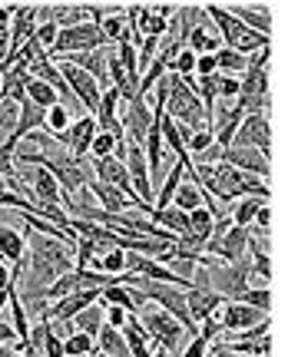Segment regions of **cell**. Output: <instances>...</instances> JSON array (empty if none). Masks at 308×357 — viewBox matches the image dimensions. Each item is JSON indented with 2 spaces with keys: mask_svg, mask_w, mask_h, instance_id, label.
Masks as SVG:
<instances>
[{
  "mask_svg": "<svg viewBox=\"0 0 308 357\" xmlns=\"http://www.w3.org/2000/svg\"><path fill=\"white\" fill-rule=\"evenodd\" d=\"M27 100L37 102V106H43V109H50V106H57L60 102V96H57V89L47 86L43 79H27Z\"/></svg>",
  "mask_w": 308,
  "mask_h": 357,
  "instance_id": "29",
  "label": "cell"
},
{
  "mask_svg": "<svg viewBox=\"0 0 308 357\" xmlns=\"http://www.w3.org/2000/svg\"><path fill=\"white\" fill-rule=\"evenodd\" d=\"M43 126H47V109L37 106V102L24 100L20 102V119H17V129H13V136L7 142L17 146V142H24L30 132H37V129H43Z\"/></svg>",
  "mask_w": 308,
  "mask_h": 357,
  "instance_id": "16",
  "label": "cell"
},
{
  "mask_svg": "<svg viewBox=\"0 0 308 357\" xmlns=\"http://www.w3.org/2000/svg\"><path fill=\"white\" fill-rule=\"evenodd\" d=\"M219 73V60L216 53H205V56H199V66H196V77H216Z\"/></svg>",
  "mask_w": 308,
  "mask_h": 357,
  "instance_id": "39",
  "label": "cell"
},
{
  "mask_svg": "<svg viewBox=\"0 0 308 357\" xmlns=\"http://www.w3.org/2000/svg\"><path fill=\"white\" fill-rule=\"evenodd\" d=\"M123 139H116L113 132H96V139H93V149H90V155L93 159H106V155H113L116 153V146H119Z\"/></svg>",
  "mask_w": 308,
  "mask_h": 357,
  "instance_id": "33",
  "label": "cell"
},
{
  "mask_svg": "<svg viewBox=\"0 0 308 357\" xmlns=\"http://www.w3.org/2000/svg\"><path fill=\"white\" fill-rule=\"evenodd\" d=\"M222 162L232 169H242L249 176H258L269 182V172H272V162L265 155L258 153V149H245V146H229L226 153H222Z\"/></svg>",
  "mask_w": 308,
  "mask_h": 357,
  "instance_id": "12",
  "label": "cell"
},
{
  "mask_svg": "<svg viewBox=\"0 0 308 357\" xmlns=\"http://www.w3.org/2000/svg\"><path fill=\"white\" fill-rule=\"evenodd\" d=\"M96 132H100L96 116H80V119H73V126H70V159H80V162H83L93 149Z\"/></svg>",
  "mask_w": 308,
  "mask_h": 357,
  "instance_id": "14",
  "label": "cell"
},
{
  "mask_svg": "<svg viewBox=\"0 0 308 357\" xmlns=\"http://www.w3.org/2000/svg\"><path fill=\"white\" fill-rule=\"evenodd\" d=\"M186 298H189V314H193V321L199 328L209 324V321H216L219 311L229 305V301H226L219 291H212V288H189Z\"/></svg>",
  "mask_w": 308,
  "mask_h": 357,
  "instance_id": "11",
  "label": "cell"
},
{
  "mask_svg": "<svg viewBox=\"0 0 308 357\" xmlns=\"http://www.w3.org/2000/svg\"><path fill=\"white\" fill-rule=\"evenodd\" d=\"M90 357H110V354H103L100 347H96V351H93V354H90Z\"/></svg>",
  "mask_w": 308,
  "mask_h": 357,
  "instance_id": "42",
  "label": "cell"
},
{
  "mask_svg": "<svg viewBox=\"0 0 308 357\" xmlns=\"http://www.w3.org/2000/svg\"><path fill=\"white\" fill-rule=\"evenodd\" d=\"M119 100H123V93L116 86L103 89L100 109H96V123H100L103 132H113L116 139H126V126L119 123Z\"/></svg>",
  "mask_w": 308,
  "mask_h": 357,
  "instance_id": "13",
  "label": "cell"
},
{
  "mask_svg": "<svg viewBox=\"0 0 308 357\" xmlns=\"http://www.w3.org/2000/svg\"><path fill=\"white\" fill-rule=\"evenodd\" d=\"M43 357H66V347H64V337H57L47 321V337H43Z\"/></svg>",
  "mask_w": 308,
  "mask_h": 357,
  "instance_id": "37",
  "label": "cell"
},
{
  "mask_svg": "<svg viewBox=\"0 0 308 357\" xmlns=\"http://www.w3.org/2000/svg\"><path fill=\"white\" fill-rule=\"evenodd\" d=\"M265 205V199H256V195H249V199H239V202L229 208L232 215V225H242V229H252V222H256L258 208Z\"/></svg>",
  "mask_w": 308,
  "mask_h": 357,
  "instance_id": "25",
  "label": "cell"
},
{
  "mask_svg": "<svg viewBox=\"0 0 308 357\" xmlns=\"http://www.w3.org/2000/svg\"><path fill=\"white\" fill-rule=\"evenodd\" d=\"M166 83H169V100H166L169 119H176L179 126H189V129H196V132H203V129L212 126V116L205 113L199 93H196L186 79L166 73Z\"/></svg>",
  "mask_w": 308,
  "mask_h": 357,
  "instance_id": "2",
  "label": "cell"
},
{
  "mask_svg": "<svg viewBox=\"0 0 308 357\" xmlns=\"http://www.w3.org/2000/svg\"><path fill=\"white\" fill-rule=\"evenodd\" d=\"M242 305H252V307H258V311H265V314H269V311H272V294H269V288H265V284L249 288V291H245V298H242Z\"/></svg>",
  "mask_w": 308,
  "mask_h": 357,
  "instance_id": "34",
  "label": "cell"
},
{
  "mask_svg": "<svg viewBox=\"0 0 308 357\" xmlns=\"http://www.w3.org/2000/svg\"><path fill=\"white\" fill-rule=\"evenodd\" d=\"M229 13H235L245 26H252L262 37H272V13L265 3H229Z\"/></svg>",
  "mask_w": 308,
  "mask_h": 357,
  "instance_id": "17",
  "label": "cell"
},
{
  "mask_svg": "<svg viewBox=\"0 0 308 357\" xmlns=\"http://www.w3.org/2000/svg\"><path fill=\"white\" fill-rule=\"evenodd\" d=\"M73 324H77V331H83V334H90V337H96V334L106 328V305H103V301H96V305L83 307L77 318H73Z\"/></svg>",
  "mask_w": 308,
  "mask_h": 357,
  "instance_id": "22",
  "label": "cell"
},
{
  "mask_svg": "<svg viewBox=\"0 0 308 357\" xmlns=\"http://www.w3.org/2000/svg\"><path fill=\"white\" fill-rule=\"evenodd\" d=\"M57 66H60V73H64V79L70 83V89L77 93V100L83 102V109L90 116H96V109H100V100H103V86L100 79L90 77L87 70H80V66H73L70 60H57Z\"/></svg>",
  "mask_w": 308,
  "mask_h": 357,
  "instance_id": "6",
  "label": "cell"
},
{
  "mask_svg": "<svg viewBox=\"0 0 308 357\" xmlns=\"http://www.w3.org/2000/svg\"><path fill=\"white\" fill-rule=\"evenodd\" d=\"M126 169H129V178H133L136 195L153 208L156 189H153V176H149V162H146V149H142L140 142H133V139H126Z\"/></svg>",
  "mask_w": 308,
  "mask_h": 357,
  "instance_id": "10",
  "label": "cell"
},
{
  "mask_svg": "<svg viewBox=\"0 0 308 357\" xmlns=\"http://www.w3.org/2000/svg\"><path fill=\"white\" fill-rule=\"evenodd\" d=\"M269 53L272 47L258 50L256 56H249V70L242 77V89H239V106L245 116L252 113H269Z\"/></svg>",
  "mask_w": 308,
  "mask_h": 357,
  "instance_id": "4",
  "label": "cell"
},
{
  "mask_svg": "<svg viewBox=\"0 0 308 357\" xmlns=\"http://www.w3.org/2000/svg\"><path fill=\"white\" fill-rule=\"evenodd\" d=\"M129 318H133V314H129V311H123V307H106V324H110V328H116V331H123V328L129 324Z\"/></svg>",
  "mask_w": 308,
  "mask_h": 357,
  "instance_id": "38",
  "label": "cell"
},
{
  "mask_svg": "<svg viewBox=\"0 0 308 357\" xmlns=\"http://www.w3.org/2000/svg\"><path fill=\"white\" fill-rule=\"evenodd\" d=\"M53 24L60 30H70V26H80V24H90V7L87 3H53Z\"/></svg>",
  "mask_w": 308,
  "mask_h": 357,
  "instance_id": "20",
  "label": "cell"
},
{
  "mask_svg": "<svg viewBox=\"0 0 308 357\" xmlns=\"http://www.w3.org/2000/svg\"><path fill=\"white\" fill-rule=\"evenodd\" d=\"M219 60V73H226V77H245V70H249V56L239 50H229V47H222V50L216 53Z\"/></svg>",
  "mask_w": 308,
  "mask_h": 357,
  "instance_id": "26",
  "label": "cell"
},
{
  "mask_svg": "<svg viewBox=\"0 0 308 357\" xmlns=\"http://www.w3.org/2000/svg\"><path fill=\"white\" fill-rule=\"evenodd\" d=\"M262 321H269L265 311H258V307H252V305H242V301H229V305L216 314V328H219V334L229 337V334L256 328V324H262Z\"/></svg>",
  "mask_w": 308,
  "mask_h": 357,
  "instance_id": "8",
  "label": "cell"
},
{
  "mask_svg": "<svg viewBox=\"0 0 308 357\" xmlns=\"http://www.w3.org/2000/svg\"><path fill=\"white\" fill-rule=\"evenodd\" d=\"M209 344H212V334H209V331H199L193 341L186 344V351H182L179 357H209Z\"/></svg>",
  "mask_w": 308,
  "mask_h": 357,
  "instance_id": "36",
  "label": "cell"
},
{
  "mask_svg": "<svg viewBox=\"0 0 308 357\" xmlns=\"http://www.w3.org/2000/svg\"><path fill=\"white\" fill-rule=\"evenodd\" d=\"M269 225H272V208H269V202H265L256 215V231L258 235H269Z\"/></svg>",
  "mask_w": 308,
  "mask_h": 357,
  "instance_id": "40",
  "label": "cell"
},
{
  "mask_svg": "<svg viewBox=\"0 0 308 357\" xmlns=\"http://www.w3.org/2000/svg\"><path fill=\"white\" fill-rule=\"evenodd\" d=\"M136 318H140L142 331L149 334V337H153V341H156L159 347H166L169 354L179 357L182 351H186V344L193 341V337H189V331L182 328L179 321L173 318L169 311H163L159 305H153V301H146V305H142V311L136 314Z\"/></svg>",
  "mask_w": 308,
  "mask_h": 357,
  "instance_id": "3",
  "label": "cell"
},
{
  "mask_svg": "<svg viewBox=\"0 0 308 357\" xmlns=\"http://www.w3.org/2000/svg\"><path fill=\"white\" fill-rule=\"evenodd\" d=\"M106 47V37H103L100 24H80L70 26V30H60L57 37V47L50 50V60H64V56H73V53H90V50H103Z\"/></svg>",
  "mask_w": 308,
  "mask_h": 357,
  "instance_id": "5",
  "label": "cell"
},
{
  "mask_svg": "<svg viewBox=\"0 0 308 357\" xmlns=\"http://www.w3.org/2000/svg\"><path fill=\"white\" fill-rule=\"evenodd\" d=\"M212 229H216V215H212L205 205H203V208H196V212H189V235H196L203 245H209Z\"/></svg>",
  "mask_w": 308,
  "mask_h": 357,
  "instance_id": "27",
  "label": "cell"
},
{
  "mask_svg": "<svg viewBox=\"0 0 308 357\" xmlns=\"http://www.w3.org/2000/svg\"><path fill=\"white\" fill-rule=\"evenodd\" d=\"M57 37H60V26L53 24V20H47V24L37 26V33H34V40H37L40 47L47 50V56H50V50L57 47Z\"/></svg>",
  "mask_w": 308,
  "mask_h": 357,
  "instance_id": "35",
  "label": "cell"
},
{
  "mask_svg": "<svg viewBox=\"0 0 308 357\" xmlns=\"http://www.w3.org/2000/svg\"><path fill=\"white\" fill-rule=\"evenodd\" d=\"M149 222H156L159 229L173 231L176 238H182V235L189 231V212H182V208H176V205H169V208H163V212H149Z\"/></svg>",
  "mask_w": 308,
  "mask_h": 357,
  "instance_id": "21",
  "label": "cell"
},
{
  "mask_svg": "<svg viewBox=\"0 0 308 357\" xmlns=\"http://www.w3.org/2000/svg\"><path fill=\"white\" fill-rule=\"evenodd\" d=\"M90 192H93L96 205H100L106 215H123L126 208H140V205L133 202L126 192L113 189V185H106V182H100V178H93V182H90ZM140 212H142V208H140Z\"/></svg>",
  "mask_w": 308,
  "mask_h": 357,
  "instance_id": "15",
  "label": "cell"
},
{
  "mask_svg": "<svg viewBox=\"0 0 308 357\" xmlns=\"http://www.w3.org/2000/svg\"><path fill=\"white\" fill-rule=\"evenodd\" d=\"M93 271H103V275H123L126 271V252L123 248H110L106 255L93 258Z\"/></svg>",
  "mask_w": 308,
  "mask_h": 357,
  "instance_id": "30",
  "label": "cell"
},
{
  "mask_svg": "<svg viewBox=\"0 0 308 357\" xmlns=\"http://www.w3.org/2000/svg\"><path fill=\"white\" fill-rule=\"evenodd\" d=\"M0 258L10 265H24L27 261V235L17 229H0Z\"/></svg>",
  "mask_w": 308,
  "mask_h": 357,
  "instance_id": "19",
  "label": "cell"
},
{
  "mask_svg": "<svg viewBox=\"0 0 308 357\" xmlns=\"http://www.w3.org/2000/svg\"><path fill=\"white\" fill-rule=\"evenodd\" d=\"M64 347H66V357H90L93 351H96V337L77 331V334H70V337H66Z\"/></svg>",
  "mask_w": 308,
  "mask_h": 357,
  "instance_id": "32",
  "label": "cell"
},
{
  "mask_svg": "<svg viewBox=\"0 0 308 357\" xmlns=\"http://www.w3.org/2000/svg\"><path fill=\"white\" fill-rule=\"evenodd\" d=\"M182 182H186V166H182L179 159H176V162L166 169V178H163V185L156 189L153 212H163V208H169V205L176 202V192H179Z\"/></svg>",
  "mask_w": 308,
  "mask_h": 357,
  "instance_id": "18",
  "label": "cell"
},
{
  "mask_svg": "<svg viewBox=\"0 0 308 357\" xmlns=\"http://www.w3.org/2000/svg\"><path fill=\"white\" fill-rule=\"evenodd\" d=\"M203 13L216 24L219 37H222V47L239 50V53H245V56H256L258 50L269 47L272 37H262V33H256L252 26H245L235 13H229V7H222V3H203Z\"/></svg>",
  "mask_w": 308,
  "mask_h": 357,
  "instance_id": "1",
  "label": "cell"
},
{
  "mask_svg": "<svg viewBox=\"0 0 308 357\" xmlns=\"http://www.w3.org/2000/svg\"><path fill=\"white\" fill-rule=\"evenodd\" d=\"M196 66H199V56H196L189 47H182V50L176 53L173 66H169V73H173V77H179V79H186V83H193V79H196Z\"/></svg>",
  "mask_w": 308,
  "mask_h": 357,
  "instance_id": "31",
  "label": "cell"
},
{
  "mask_svg": "<svg viewBox=\"0 0 308 357\" xmlns=\"http://www.w3.org/2000/svg\"><path fill=\"white\" fill-rule=\"evenodd\" d=\"M70 126H73V113L66 109L64 102H57V106H50V109H47V129L57 136V142L70 132Z\"/></svg>",
  "mask_w": 308,
  "mask_h": 357,
  "instance_id": "28",
  "label": "cell"
},
{
  "mask_svg": "<svg viewBox=\"0 0 308 357\" xmlns=\"http://www.w3.org/2000/svg\"><path fill=\"white\" fill-rule=\"evenodd\" d=\"M232 146H245V149H258L272 162V123L269 113H252L242 119V126L235 132Z\"/></svg>",
  "mask_w": 308,
  "mask_h": 357,
  "instance_id": "7",
  "label": "cell"
},
{
  "mask_svg": "<svg viewBox=\"0 0 308 357\" xmlns=\"http://www.w3.org/2000/svg\"><path fill=\"white\" fill-rule=\"evenodd\" d=\"M17 172H20V178L30 185L34 202H40V205H64V189H60V182H57V176H53L50 169L24 166V169H17Z\"/></svg>",
  "mask_w": 308,
  "mask_h": 357,
  "instance_id": "9",
  "label": "cell"
},
{
  "mask_svg": "<svg viewBox=\"0 0 308 357\" xmlns=\"http://www.w3.org/2000/svg\"><path fill=\"white\" fill-rule=\"evenodd\" d=\"M0 357H27V354H20V351L10 344H0Z\"/></svg>",
  "mask_w": 308,
  "mask_h": 357,
  "instance_id": "41",
  "label": "cell"
},
{
  "mask_svg": "<svg viewBox=\"0 0 308 357\" xmlns=\"http://www.w3.org/2000/svg\"><path fill=\"white\" fill-rule=\"evenodd\" d=\"M186 47H189L196 56L219 53V50H222V37H219V33H209L203 24H193V30H189V40H186Z\"/></svg>",
  "mask_w": 308,
  "mask_h": 357,
  "instance_id": "23",
  "label": "cell"
},
{
  "mask_svg": "<svg viewBox=\"0 0 308 357\" xmlns=\"http://www.w3.org/2000/svg\"><path fill=\"white\" fill-rule=\"evenodd\" d=\"M96 347L110 357H133L129 354V344H126V337H123V331H116V328H110V324L96 334Z\"/></svg>",
  "mask_w": 308,
  "mask_h": 357,
  "instance_id": "24",
  "label": "cell"
}]
</instances>
